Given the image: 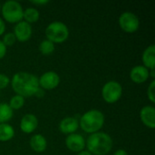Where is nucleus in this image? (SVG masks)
Returning <instances> with one entry per match:
<instances>
[{"label": "nucleus", "instance_id": "aec40b11", "mask_svg": "<svg viewBox=\"0 0 155 155\" xmlns=\"http://www.w3.org/2000/svg\"><path fill=\"white\" fill-rule=\"evenodd\" d=\"M54 48H55L54 44L46 38L44 39L39 44V51L41 52V54H43L45 55H48V54H51L52 53H54Z\"/></svg>", "mask_w": 155, "mask_h": 155}, {"label": "nucleus", "instance_id": "f3484780", "mask_svg": "<svg viewBox=\"0 0 155 155\" xmlns=\"http://www.w3.org/2000/svg\"><path fill=\"white\" fill-rule=\"evenodd\" d=\"M15 136V129L12 125L5 123L0 124V142H8Z\"/></svg>", "mask_w": 155, "mask_h": 155}, {"label": "nucleus", "instance_id": "9d476101", "mask_svg": "<svg viewBox=\"0 0 155 155\" xmlns=\"http://www.w3.org/2000/svg\"><path fill=\"white\" fill-rule=\"evenodd\" d=\"M64 143L66 148L74 153H79L85 148V140L84 136L76 133L67 135Z\"/></svg>", "mask_w": 155, "mask_h": 155}, {"label": "nucleus", "instance_id": "423d86ee", "mask_svg": "<svg viewBox=\"0 0 155 155\" xmlns=\"http://www.w3.org/2000/svg\"><path fill=\"white\" fill-rule=\"evenodd\" d=\"M123 95L122 84L114 80L108 81L102 88V97L107 104H114L118 102Z\"/></svg>", "mask_w": 155, "mask_h": 155}, {"label": "nucleus", "instance_id": "1a4fd4ad", "mask_svg": "<svg viewBox=\"0 0 155 155\" xmlns=\"http://www.w3.org/2000/svg\"><path fill=\"white\" fill-rule=\"evenodd\" d=\"M13 34L15 35L16 40L20 42H25L29 40L30 37L32 36V34H33L32 25L29 23L24 20H21L20 22L15 24Z\"/></svg>", "mask_w": 155, "mask_h": 155}, {"label": "nucleus", "instance_id": "f03ea898", "mask_svg": "<svg viewBox=\"0 0 155 155\" xmlns=\"http://www.w3.org/2000/svg\"><path fill=\"white\" fill-rule=\"evenodd\" d=\"M112 137L104 132L90 134L85 141V147L92 155H106L113 149Z\"/></svg>", "mask_w": 155, "mask_h": 155}, {"label": "nucleus", "instance_id": "c756f323", "mask_svg": "<svg viewBox=\"0 0 155 155\" xmlns=\"http://www.w3.org/2000/svg\"><path fill=\"white\" fill-rule=\"evenodd\" d=\"M77 155H92L87 150H83L79 153H77Z\"/></svg>", "mask_w": 155, "mask_h": 155}, {"label": "nucleus", "instance_id": "39448f33", "mask_svg": "<svg viewBox=\"0 0 155 155\" xmlns=\"http://www.w3.org/2000/svg\"><path fill=\"white\" fill-rule=\"evenodd\" d=\"M23 13L22 5L15 0H7L1 5V14L4 21L16 24L23 20Z\"/></svg>", "mask_w": 155, "mask_h": 155}, {"label": "nucleus", "instance_id": "2eb2a0df", "mask_svg": "<svg viewBox=\"0 0 155 155\" xmlns=\"http://www.w3.org/2000/svg\"><path fill=\"white\" fill-rule=\"evenodd\" d=\"M29 145L33 151L35 153H43L46 150L47 141L43 134H36L32 135L29 140Z\"/></svg>", "mask_w": 155, "mask_h": 155}, {"label": "nucleus", "instance_id": "412c9836", "mask_svg": "<svg viewBox=\"0 0 155 155\" xmlns=\"http://www.w3.org/2000/svg\"><path fill=\"white\" fill-rule=\"evenodd\" d=\"M8 104L13 109V111L14 110H19L25 104V98L19 94H15L14 96L11 97Z\"/></svg>", "mask_w": 155, "mask_h": 155}, {"label": "nucleus", "instance_id": "f257e3e1", "mask_svg": "<svg viewBox=\"0 0 155 155\" xmlns=\"http://www.w3.org/2000/svg\"><path fill=\"white\" fill-rule=\"evenodd\" d=\"M11 86L16 94L25 97L34 96L40 87L38 77L29 72H17L10 80Z\"/></svg>", "mask_w": 155, "mask_h": 155}, {"label": "nucleus", "instance_id": "5701e85b", "mask_svg": "<svg viewBox=\"0 0 155 155\" xmlns=\"http://www.w3.org/2000/svg\"><path fill=\"white\" fill-rule=\"evenodd\" d=\"M147 96H148V99L153 103H155V80H153L149 86H148V89H147Z\"/></svg>", "mask_w": 155, "mask_h": 155}, {"label": "nucleus", "instance_id": "cd10ccee", "mask_svg": "<svg viewBox=\"0 0 155 155\" xmlns=\"http://www.w3.org/2000/svg\"><path fill=\"white\" fill-rule=\"evenodd\" d=\"M44 94H45V90H43L41 87H39V88L37 89V91L35 92V96H36V97H43Z\"/></svg>", "mask_w": 155, "mask_h": 155}, {"label": "nucleus", "instance_id": "c85d7f7f", "mask_svg": "<svg viewBox=\"0 0 155 155\" xmlns=\"http://www.w3.org/2000/svg\"><path fill=\"white\" fill-rule=\"evenodd\" d=\"M113 155H128V153H127V152H126L125 150H124V149H119V150H116V151L114 153V154Z\"/></svg>", "mask_w": 155, "mask_h": 155}, {"label": "nucleus", "instance_id": "b1692460", "mask_svg": "<svg viewBox=\"0 0 155 155\" xmlns=\"http://www.w3.org/2000/svg\"><path fill=\"white\" fill-rule=\"evenodd\" d=\"M9 84L10 78L5 74H0V89H5Z\"/></svg>", "mask_w": 155, "mask_h": 155}, {"label": "nucleus", "instance_id": "7c9ffc66", "mask_svg": "<svg viewBox=\"0 0 155 155\" xmlns=\"http://www.w3.org/2000/svg\"><path fill=\"white\" fill-rule=\"evenodd\" d=\"M0 12H1V3H0Z\"/></svg>", "mask_w": 155, "mask_h": 155}, {"label": "nucleus", "instance_id": "4be33fe9", "mask_svg": "<svg viewBox=\"0 0 155 155\" xmlns=\"http://www.w3.org/2000/svg\"><path fill=\"white\" fill-rule=\"evenodd\" d=\"M16 39H15V36L13 33L9 32V33H6L3 35V39H2V42L4 43V45L7 47V46H12L15 43Z\"/></svg>", "mask_w": 155, "mask_h": 155}, {"label": "nucleus", "instance_id": "bb28decb", "mask_svg": "<svg viewBox=\"0 0 155 155\" xmlns=\"http://www.w3.org/2000/svg\"><path fill=\"white\" fill-rule=\"evenodd\" d=\"M32 4H35V5H45L47 3H49L48 0H31L30 1Z\"/></svg>", "mask_w": 155, "mask_h": 155}, {"label": "nucleus", "instance_id": "7ed1b4c3", "mask_svg": "<svg viewBox=\"0 0 155 155\" xmlns=\"http://www.w3.org/2000/svg\"><path fill=\"white\" fill-rule=\"evenodd\" d=\"M104 114L97 109H91L85 112L79 120V126L86 134H94L99 132L104 124Z\"/></svg>", "mask_w": 155, "mask_h": 155}, {"label": "nucleus", "instance_id": "6e6552de", "mask_svg": "<svg viewBox=\"0 0 155 155\" xmlns=\"http://www.w3.org/2000/svg\"><path fill=\"white\" fill-rule=\"evenodd\" d=\"M39 86L43 90H53L60 84V76L54 71H47L38 78Z\"/></svg>", "mask_w": 155, "mask_h": 155}, {"label": "nucleus", "instance_id": "ddd939ff", "mask_svg": "<svg viewBox=\"0 0 155 155\" xmlns=\"http://www.w3.org/2000/svg\"><path fill=\"white\" fill-rule=\"evenodd\" d=\"M150 77L149 69L143 65H135L130 71V78L134 83L143 84Z\"/></svg>", "mask_w": 155, "mask_h": 155}, {"label": "nucleus", "instance_id": "9b49d317", "mask_svg": "<svg viewBox=\"0 0 155 155\" xmlns=\"http://www.w3.org/2000/svg\"><path fill=\"white\" fill-rule=\"evenodd\" d=\"M38 126V119L34 114H25L20 121V129L25 134H32Z\"/></svg>", "mask_w": 155, "mask_h": 155}, {"label": "nucleus", "instance_id": "a878e982", "mask_svg": "<svg viewBox=\"0 0 155 155\" xmlns=\"http://www.w3.org/2000/svg\"><path fill=\"white\" fill-rule=\"evenodd\" d=\"M5 31V23L2 17H0V36L3 35V34Z\"/></svg>", "mask_w": 155, "mask_h": 155}, {"label": "nucleus", "instance_id": "6ab92c4d", "mask_svg": "<svg viewBox=\"0 0 155 155\" xmlns=\"http://www.w3.org/2000/svg\"><path fill=\"white\" fill-rule=\"evenodd\" d=\"M14 115L13 109L6 103L0 104V124H5L12 119Z\"/></svg>", "mask_w": 155, "mask_h": 155}, {"label": "nucleus", "instance_id": "20e7f679", "mask_svg": "<svg viewBox=\"0 0 155 155\" xmlns=\"http://www.w3.org/2000/svg\"><path fill=\"white\" fill-rule=\"evenodd\" d=\"M45 34L46 39L54 44H60L67 40L69 36L68 26L61 21L51 22L45 28Z\"/></svg>", "mask_w": 155, "mask_h": 155}, {"label": "nucleus", "instance_id": "4468645a", "mask_svg": "<svg viewBox=\"0 0 155 155\" xmlns=\"http://www.w3.org/2000/svg\"><path fill=\"white\" fill-rule=\"evenodd\" d=\"M140 118L142 123L148 128L155 127V108L153 105H145L140 111Z\"/></svg>", "mask_w": 155, "mask_h": 155}, {"label": "nucleus", "instance_id": "a211bd4d", "mask_svg": "<svg viewBox=\"0 0 155 155\" xmlns=\"http://www.w3.org/2000/svg\"><path fill=\"white\" fill-rule=\"evenodd\" d=\"M40 17V12L35 7H26L24 9L23 13V18L24 21L29 23L30 25L32 23H35Z\"/></svg>", "mask_w": 155, "mask_h": 155}, {"label": "nucleus", "instance_id": "393cba45", "mask_svg": "<svg viewBox=\"0 0 155 155\" xmlns=\"http://www.w3.org/2000/svg\"><path fill=\"white\" fill-rule=\"evenodd\" d=\"M6 51H7V47L4 45L2 40H0V59H2L5 55Z\"/></svg>", "mask_w": 155, "mask_h": 155}, {"label": "nucleus", "instance_id": "f8f14e48", "mask_svg": "<svg viewBox=\"0 0 155 155\" xmlns=\"http://www.w3.org/2000/svg\"><path fill=\"white\" fill-rule=\"evenodd\" d=\"M79 127V120L74 116H66L59 123V130L64 134H74Z\"/></svg>", "mask_w": 155, "mask_h": 155}, {"label": "nucleus", "instance_id": "dca6fc26", "mask_svg": "<svg viewBox=\"0 0 155 155\" xmlns=\"http://www.w3.org/2000/svg\"><path fill=\"white\" fill-rule=\"evenodd\" d=\"M142 60H143V65L146 68L153 69L154 68L155 64V45H150L147 46L142 54Z\"/></svg>", "mask_w": 155, "mask_h": 155}, {"label": "nucleus", "instance_id": "0eeeda50", "mask_svg": "<svg viewBox=\"0 0 155 155\" xmlns=\"http://www.w3.org/2000/svg\"><path fill=\"white\" fill-rule=\"evenodd\" d=\"M118 23L121 29L126 33H134L140 26L139 17L131 11L123 12L119 16Z\"/></svg>", "mask_w": 155, "mask_h": 155}]
</instances>
